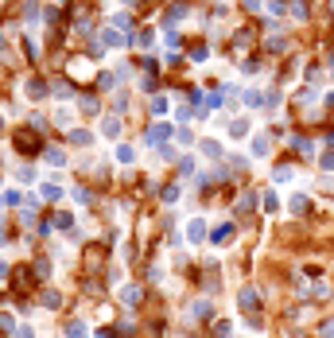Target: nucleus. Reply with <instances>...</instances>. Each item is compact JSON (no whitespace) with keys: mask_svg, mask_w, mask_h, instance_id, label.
Returning a JSON list of instances; mask_svg holds the SVG:
<instances>
[{"mask_svg":"<svg viewBox=\"0 0 334 338\" xmlns=\"http://www.w3.org/2000/svg\"><path fill=\"white\" fill-rule=\"evenodd\" d=\"M253 202H257L253 194H241V202H237V210H253Z\"/></svg>","mask_w":334,"mask_h":338,"instance_id":"c9c22d12","label":"nucleus"},{"mask_svg":"<svg viewBox=\"0 0 334 338\" xmlns=\"http://www.w3.org/2000/svg\"><path fill=\"white\" fill-rule=\"evenodd\" d=\"M105 43H109V47H124V43H128V39H124V35H120V31H105Z\"/></svg>","mask_w":334,"mask_h":338,"instance_id":"aec40b11","label":"nucleus"},{"mask_svg":"<svg viewBox=\"0 0 334 338\" xmlns=\"http://www.w3.org/2000/svg\"><path fill=\"white\" fill-rule=\"evenodd\" d=\"M253 156H268V136H253Z\"/></svg>","mask_w":334,"mask_h":338,"instance_id":"2eb2a0df","label":"nucleus"},{"mask_svg":"<svg viewBox=\"0 0 334 338\" xmlns=\"http://www.w3.org/2000/svg\"><path fill=\"white\" fill-rule=\"evenodd\" d=\"M16 148H35V132H20L16 136Z\"/></svg>","mask_w":334,"mask_h":338,"instance_id":"5701e85b","label":"nucleus"},{"mask_svg":"<svg viewBox=\"0 0 334 338\" xmlns=\"http://www.w3.org/2000/svg\"><path fill=\"white\" fill-rule=\"evenodd\" d=\"M47 164L62 168V164H66V152H58V148H47Z\"/></svg>","mask_w":334,"mask_h":338,"instance_id":"412c9836","label":"nucleus"},{"mask_svg":"<svg viewBox=\"0 0 334 338\" xmlns=\"http://www.w3.org/2000/svg\"><path fill=\"white\" fill-rule=\"evenodd\" d=\"M291 148H295L299 156H311V152H315V144H311L307 136H291Z\"/></svg>","mask_w":334,"mask_h":338,"instance_id":"6e6552de","label":"nucleus"},{"mask_svg":"<svg viewBox=\"0 0 334 338\" xmlns=\"http://www.w3.org/2000/svg\"><path fill=\"white\" fill-rule=\"evenodd\" d=\"M117 160H120V164H132V160H136V148L120 144V148H117Z\"/></svg>","mask_w":334,"mask_h":338,"instance_id":"a211bd4d","label":"nucleus"},{"mask_svg":"<svg viewBox=\"0 0 334 338\" xmlns=\"http://www.w3.org/2000/svg\"><path fill=\"white\" fill-rule=\"evenodd\" d=\"M245 101H249V105H264V94H261V90H245Z\"/></svg>","mask_w":334,"mask_h":338,"instance_id":"a878e982","label":"nucleus"},{"mask_svg":"<svg viewBox=\"0 0 334 338\" xmlns=\"http://www.w3.org/2000/svg\"><path fill=\"white\" fill-rule=\"evenodd\" d=\"M319 338H334V319H327V323L319 327Z\"/></svg>","mask_w":334,"mask_h":338,"instance_id":"72a5a7b5","label":"nucleus"},{"mask_svg":"<svg viewBox=\"0 0 334 338\" xmlns=\"http://www.w3.org/2000/svg\"><path fill=\"white\" fill-rule=\"evenodd\" d=\"M202 237H206V222H202V218H194V222L187 225V241H191V245H198Z\"/></svg>","mask_w":334,"mask_h":338,"instance_id":"7ed1b4c3","label":"nucleus"},{"mask_svg":"<svg viewBox=\"0 0 334 338\" xmlns=\"http://www.w3.org/2000/svg\"><path fill=\"white\" fill-rule=\"evenodd\" d=\"M191 315H194V319H210V315H214V307H210V299H198V303L191 307Z\"/></svg>","mask_w":334,"mask_h":338,"instance_id":"9d476101","label":"nucleus"},{"mask_svg":"<svg viewBox=\"0 0 334 338\" xmlns=\"http://www.w3.org/2000/svg\"><path fill=\"white\" fill-rule=\"evenodd\" d=\"M191 58H194V62H206V58H210V51H206V47H194V51H191Z\"/></svg>","mask_w":334,"mask_h":338,"instance_id":"f704fd0d","label":"nucleus"},{"mask_svg":"<svg viewBox=\"0 0 334 338\" xmlns=\"http://www.w3.org/2000/svg\"><path fill=\"white\" fill-rule=\"evenodd\" d=\"M55 124L70 128V124H74V113H70V109H58V113H55Z\"/></svg>","mask_w":334,"mask_h":338,"instance_id":"4be33fe9","label":"nucleus"},{"mask_svg":"<svg viewBox=\"0 0 334 338\" xmlns=\"http://www.w3.org/2000/svg\"><path fill=\"white\" fill-rule=\"evenodd\" d=\"M0 51H4V35H0Z\"/></svg>","mask_w":334,"mask_h":338,"instance_id":"a19ab883","label":"nucleus"},{"mask_svg":"<svg viewBox=\"0 0 334 338\" xmlns=\"http://www.w3.org/2000/svg\"><path fill=\"white\" fill-rule=\"evenodd\" d=\"M101 136H120V121H117V117H105V121H101Z\"/></svg>","mask_w":334,"mask_h":338,"instance_id":"0eeeda50","label":"nucleus"},{"mask_svg":"<svg viewBox=\"0 0 334 338\" xmlns=\"http://www.w3.org/2000/svg\"><path fill=\"white\" fill-rule=\"evenodd\" d=\"M0 128H4V117H0Z\"/></svg>","mask_w":334,"mask_h":338,"instance_id":"79ce46f5","label":"nucleus"},{"mask_svg":"<svg viewBox=\"0 0 334 338\" xmlns=\"http://www.w3.org/2000/svg\"><path fill=\"white\" fill-rule=\"evenodd\" d=\"M214 241H218V245L229 241V225H218V229H214Z\"/></svg>","mask_w":334,"mask_h":338,"instance_id":"2f4dec72","label":"nucleus"},{"mask_svg":"<svg viewBox=\"0 0 334 338\" xmlns=\"http://www.w3.org/2000/svg\"><path fill=\"white\" fill-rule=\"evenodd\" d=\"M183 16H187V4H171V8H167V24H179V20H183Z\"/></svg>","mask_w":334,"mask_h":338,"instance_id":"ddd939ff","label":"nucleus"},{"mask_svg":"<svg viewBox=\"0 0 334 338\" xmlns=\"http://www.w3.org/2000/svg\"><path fill=\"white\" fill-rule=\"evenodd\" d=\"M171 132H175L171 124H152V128L144 132V144H164V140L171 136Z\"/></svg>","mask_w":334,"mask_h":338,"instance_id":"f03ea898","label":"nucleus"},{"mask_svg":"<svg viewBox=\"0 0 334 338\" xmlns=\"http://www.w3.org/2000/svg\"><path fill=\"white\" fill-rule=\"evenodd\" d=\"M264 210L272 214V210H280V202H276V194H264Z\"/></svg>","mask_w":334,"mask_h":338,"instance_id":"e433bc0d","label":"nucleus"},{"mask_svg":"<svg viewBox=\"0 0 334 338\" xmlns=\"http://www.w3.org/2000/svg\"><path fill=\"white\" fill-rule=\"evenodd\" d=\"M113 27H120V31H128V27H132V20H128L124 12H117V16H113Z\"/></svg>","mask_w":334,"mask_h":338,"instance_id":"393cba45","label":"nucleus"},{"mask_svg":"<svg viewBox=\"0 0 334 338\" xmlns=\"http://www.w3.org/2000/svg\"><path fill=\"white\" fill-rule=\"evenodd\" d=\"M229 136H249V117H237V121H229Z\"/></svg>","mask_w":334,"mask_h":338,"instance_id":"423d86ee","label":"nucleus"},{"mask_svg":"<svg viewBox=\"0 0 334 338\" xmlns=\"http://www.w3.org/2000/svg\"><path fill=\"white\" fill-rule=\"evenodd\" d=\"M280 105V94L276 90H268V94H264V109H276Z\"/></svg>","mask_w":334,"mask_h":338,"instance_id":"c756f323","label":"nucleus"},{"mask_svg":"<svg viewBox=\"0 0 334 338\" xmlns=\"http://www.w3.org/2000/svg\"><path fill=\"white\" fill-rule=\"evenodd\" d=\"M0 206H4V198H0Z\"/></svg>","mask_w":334,"mask_h":338,"instance_id":"37998d69","label":"nucleus"},{"mask_svg":"<svg viewBox=\"0 0 334 338\" xmlns=\"http://www.w3.org/2000/svg\"><path fill=\"white\" fill-rule=\"evenodd\" d=\"M47 90H51V86H47V82H39V78H27V82H24V94H27L31 101H43V97H47Z\"/></svg>","mask_w":334,"mask_h":338,"instance_id":"f257e3e1","label":"nucleus"},{"mask_svg":"<svg viewBox=\"0 0 334 338\" xmlns=\"http://www.w3.org/2000/svg\"><path fill=\"white\" fill-rule=\"evenodd\" d=\"M66 338H90V327H86L82 319H70V323H66Z\"/></svg>","mask_w":334,"mask_h":338,"instance_id":"39448f33","label":"nucleus"},{"mask_svg":"<svg viewBox=\"0 0 334 338\" xmlns=\"http://www.w3.org/2000/svg\"><path fill=\"white\" fill-rule=\"evenodd\" d=\"M55 183H58V179H51V183H47V187H43V198H58V194H62V191H58Z\"/></svg>","mask_w":334,"mask_h":338,"instance_id":"7c9ffc66","label":"nucleus"},{"mask_svg":"<svg viewBox=\"0 0 334 338\" xmlns=\"http://www.w3.org/2000/svg\"><path fill=\"white\" fill-rule=\"evenodd\" d=\"M51 94H55L58 101H66V97H70V94H74V90H70V86H66V82H51Z\"/></svg>","mask_w":334,"mask_h":338,"instance_id":"f3484780","label":"nucleus"},{"mask_svg":"<svg viewBox=\"0 0 334 338\" xmlns=\"http://www.w3.org/2000/svg\"><path fill=\"white\" fill-rule=\"evenodd\" d=\"M58 303H62V295H58V291H43V307H47V311H55Z\"/></svg>","mask_w":334,"mask_h":338,"instance_id":"6ab92c4d","label":"nucleus"},{"mask_svg":"<svg viewBox=\"0 0 334 338\" xmlns=\"http://www.w3.org/2000/svg\"><path fill=\"white\" fill-rule=\"evenodd\" d=\"M287 210H291V214H307V210H311V202H307L303 194H291V202H287Z\"/></svg>","mask_w":334,"mask_h":338,"instance_id":"1a4fd4ad","label":"nucleus"},{"mask_svg":"<svg viewBox=\"0 0 334 338\" xmlns=\"http://www.w3.org/2000/svg\"><path fill=\"white\" fill-rule=\"evenodd\" d=\"M202 156H206V160H218V156H222V144H218V140H202Z\"/></svg>","mask_w":334,"mask_h":338,"instance_id":"f8f14e48","label":"nucleus"},{"mask_svg":"<svg viewBox=\"0 0 334 338\" xmlns=\"http://www.w3.org/2000/svg\"><path fill=\"white\" fill-rule=\"evenodd\" d=\"M140 295H144V288H124V291H120V299H124L128 307H132V303H140Z\"/></svg>","mask_w":334,"mask_h":338,"instance_id":"dca6fc26","label":"nucleus"},{"mask_svg":"<svg viewBox=\"0 0 334 338\" xmlns=\"http://www.w3.org/2000/svg\"><path fill=\"white\" fill-rule=\"evenodd\" d=\"M97 338H113V331H97Z\"/></svg>","mask_w":334,"mask_h":338,"instance_id":"ea45409f","label":"nucleus"},{"mask_svg":"<svg viewBox=\"0 0 334 338\" xmlns=\"http://www.w3.org/2000/svg\"><path fill=\"white\" fill-rule=\"evenodd\" d=\"M229 335H233V327H229L225 319H222V323H214V338H229Z\"/></svg>","mask_w":334,"mask_h":338,"instance_id":"bb28decb","label":"nucleus"},{"mask_svg":"<svg viewBox=\"0 0 334 338\" xmlns=\"http://www.w3.org/2000/svg\"><path fill=\"white\" fill-rule=\"evenodd\" d=\"M70 144H82V148H90V144H94V136H90V132H82V128H74V132H70Z\"/></svg>","mask_w":334,"mask_h":338,"instance_id":"4468645a","label":"nucleus"},{"mask_svg":"<svg viewBox=\"0 0 334 338\" xmlns=\"http://www.w3.org/2000/svg\"><path fill=\"white\" fill-rule=\"evenodd\" d=\"M78 109L86 113V117H94V113H97V97H94V94H86V97H78Z\"/></svg>","mask_w":334,"mask_h":338,"instance_id":"9b49d317","label":"nucleus"},{"mask_svg":"<svg viewBox=\"0 0 334 338\" xmlns=\"http://www.w3.org/2000/svg\"><path fill=\"white\" fill-rule=\"evenodd\" d=\"M257 299H261V295H257V288H241V291H237V303H241L245 311H253V307H257Z\"/></svg>","mask_w":334,"mask_h":338,"instance_id":"20e7f679","label":"nucleus"},{"mask_svg":"<svg viewBox=\"0 0 334 338\" xmlns=\"http://www.w3.org/2000/svg\"><path fill=\"white\" fill-rule=\"evenodd\" d=\"M222 101H225V90H210V94H206V105H214V109H218Z\"/></svg>","mask_w":334,"mask_h":338,"instance_id":"b1692460","label":"nucleus"},{"mask_svg":"<svg viewBox=\"0 0 334 338\" xmlns=\"http://www.w3.org/2000/svg\"><path fill=\"white\" fill-rule=\"evenodd\" d=\"M319 164H323V171H334V152H331V148L319 156Z\"/></svg>","mask_w":334,"mask_h":338,"instance_id":"c85d7f7f","label":"nucleus"},{"mask_svg":"<svg viewBox=\"0 0 334 338\" xmlns=\"http://www.w3.org/2000/svg\"><path fill=\"white\" fill-rule=\"evenodd\" d=\"M245 8L249 12H261V0H245Z\"/></svg>","mask_w":334,"mask_h":338,"instance_id":"58836bf2","label":"nucleus"},{"mask_svg":"<svg viewBox=\"0 0 334 338\" xmlns=\"http://www.w3.org/2000/svg\"><path fill=\"white\" fill-rule=\"evenodd\" d=\"M16 338H35V331H31V327L24 323V327H16Z\"/></svg>","mask_w":334,"mask_h":338,"instance_id":"4c0bfd02","label":"nucleus"},{"mask_svg":"<svg viewBox=\"0 0 334 338\" xmlns=\"http://www.w3.org/2000/svg\"><path fill=\"white\" fill-rule=\"evenodd\" d=\"M179 194H183L179 183H175V187H164V202H179Z\"/></svg>","mask_w":334,"mask_h":338,"instance_id":"cd10ccee","label":"nucleus"},{"mask_svg":"<svg viewBox=\"0 0 334 338\" xmlns=\"http://www.w3.org/2000/svg\"><path fill=\"white\" fill-rule=\"evenodd\" d=\"M291 12H295V20H307V4H303V0H295V4H291Z\"/></svg>","mask_w":334,"mask_h":338,"instance_id":"473e14b6","label":"nucleus"}]
</instances>
